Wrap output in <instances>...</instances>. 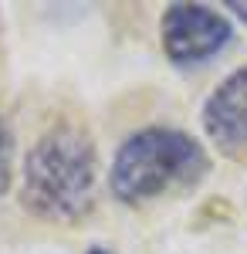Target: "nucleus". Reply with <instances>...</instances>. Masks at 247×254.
I'll return each mask as SVG.
<instances>
[{"label": "nucleus", "instance_id": "f03ea898", "mask_svg": "<svg viewBox=\"0 0 247 254\" xmlns=\"http://www.w3.org/2000/svg\"><path fill=\"white\" fill-rule=\"evenodd\" d=\"M210 170L203 142L176 126H146L122 139L109 166V190L119 203L139 207L193 190Z\"/></svg>", "mask_w": 247, "mask_h": 254}, {"label": "nucleus", "instance_id": "0eeeda50", "mask_svg": "<svg viewBox=\"0 0 247 254\" xmlns=\"http://www.w3.org/2000/svg\"><path fill=\"white\" fill-rule=\"evenodd\" d=\"M85 254H112V251H109V248H88Z\"/></svg>", "mask_w": 247, "mask_h": 254}, {"label": "nucleus", "instance_id": "39448f33", "mask_svg": "<svg viewBox=\"0 0 247 254\" xmlns=\"http://www.w3.org/2000/svg\"><path fill=\"white\" fill-rule=\"evenodd\" d=\"M10 180H14V136L0 116V196L10 190Z\"/></svg>", "mask_w": 247, "mask_h": 254}, {"label": "nucleus", "instance_id": "20e7f679", "mask_svg": "<svg viewBox=\"0 0 247 254\" xmlns=\"http://www.w3.org/2000/svg\"><path fill=\"white\" fill-rule=\"evenodd\" d=\"M200 126L213 149L224 156L247 153V64L230 71L200 109Z\"/></svg>", "mask_w": 247, "mask_h": 254}, {"label": "nucleus", "instance_id": "f257e3e1", "mask_svg": "<svg viewBox=\"0 0 247 254\" xmlns=\"http://www.w3.org/2000/svg\"><path fill=\"white\" fill-rule=\"evenodd\" d=\"M98 153L95 139L75 122L44 129L24 156L20 203L48 224H78L95 210Z\"/></svg>", "mask_w": 247, "mask_h": 254}, {"label": "nucleus", "instance_id": "423d86ee", "mask_svg": "<svg viewBox=\"0 0 247 254\" xmlns=\"http://www.w3.org/2000/svg\"><path fill=\"white\" fill-rule=\"evenodd\" d=\"M227 7H230V10H234V14H237L241 20H244V24H247V0H230Z\"/></svg>", "mask_w": 247, "mask_h": 254}, {"label": "nucleus", "instance_id": "7ed1b4c3", "mask_svg": "<svg viewBox=\"0 0 247 254\" xmlns=\"http://www.w3.org/2000/svg\"><path fill=\"white\" fill-rule=\"evenodd\" d=\"M163 55L176 68H200L227 51L234 41L230 20L207 3H170L159 20Z\"/></svg>", "mask_w": 247, "mask_h": 254}]
</instances>
